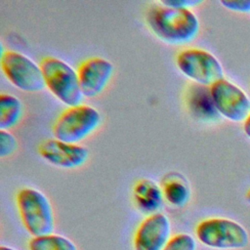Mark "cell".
<instances>
[{
	"label": "cell",
	"mask_w": 250,
	"mask_h": 250,
	"mask_svg": "<svg viewBox=\"0 0 250 250\" xmlns=\"http://www.w3.org/2000/svg\"><path fill=\"white\" fill-rule=\"evenodd\" d=\"M146 22L158 39L170 45L188 44L200 30L199 20L192 10L170 7L161 1L147 8Z\"/></svg>",
	"instance_id": "cell-1"
},
{
	"label": "cell",
	"mask_w": 250,
	"mask_h": 250,
	"mask_svg": "<svg viewBox=\"0 0 250 250\" xmlns=\"http://www.w3.org/2000/svg\"><path fill=\"white\" fill-rule=\"evenodd\" d=\"M16 204L21 223L32 237L54 232V209L42 191L28 187L22 188L16 195Z\"/></svg>",
	"instance_id": "cell-2"
},
{
	"label": "cell",
	"mask_w": 250,
	"mask_h": 250,
	"mask_svg": "<svg viewBox=\"0 0 250 250\" xmlns=\"http://www.w3.org/2000/svg\"><path fill=\"white\" fill-rule=\"evenodd\" d=\"M45 87L67 107L81 104L84 97L81 92L77 69L65 61L47 56L40 62Z\"/></svg>",
	"instance_id": "cell-3"
},
{
	"label": "cell",
	"mask_w": 250,
	"mask_h": 250,
	"mask_svg": "<svg viewBox=\"0 0 250 250\" xmlns=\"http://www.w3.org/2000/svg\"><path fill=\"white\" fill-rule=\"evenodd\" d=\"M195 236L204 246L218 250L243 249L249 243L248 232L242 225L221 217L200 221L195 227Z\"/></svg>",
	"instance_id": "cell-4"
},
{
	"label": "cell",
	"mask_w": 250,
	"mask_h": 250,
	"mask_svg": "<svg viewBox=\"0 0 250 250\" xmlns=\"http://www.w3.org/2000/svg\"><path fill=\"white\" fill-rule=\"evenodd\" d=\"M102 115L89 104H78L64 109L56 119L52 132L55 139L79 144L91 136L100 127Z\"/></svg>",
	"instance_id": "cell-5"
},
{
	"label": "cell",
	"mask_w": 250,
	"mask_h": 250,
	"mask_svg": "<svg viewBox=\"0 0 250 250\" xmlns=\"http://www.w3.org/2000/svg\"><path fill=\"white\" fill-rule=\"evenodd\" d=\"M0 66L7 80L22 92L38 93L46 88L40 63L21 52L4 51L1 46Z\"/></svg>",
	"instance_id": "cell-6"
},
{
	"label": "cell",
	"mask_w": 250,
	"mask_h": 250,
	"mask_svg": "<svg viewBox=\"0 0 250 250\" xmlns=\"http://www.w3.org/2000/svg\"><path fill=\"white\" fill-rule=\"evenodd\" d=\"M176 65L180 72L194 84L211 87L225 78L220 61L209 51L200 48H187L176 56Z\"/></svg>",
	"instance_id": "cell-7"
},
{
	"label": "cell",
	"mask_w": 250,
	"mask_h": 250,
	"mask_svg": "<svg viewBox=\"0 0 250 250\" xmlns=\"http://www.w3.org/2000/svg\"><path fill=\"white\" fill-rule=\"evenodd\" d=\"M215 107L221 117L243 122L250 114V99L236 84L223 78L210 87Z\"/></svg>",
	"instance_id": "cell-8"
},
{
	"label": "cell",
	"mask_w": 250,
	"mask_h": 250,
	"mask_svg": "<svg viewBox=\"0 0 250 250\" xmlns=\"http://www.w3.org/2000/svg\"><path fill=\"white\" fill-rule=\"evenodd\" d=\"M172 237L170 219L158 212L146 216L138 226L133 239L134 250H163Z\"/></svg>",
	"instance_id": "cell-9"
},
{
	"label": "cell",
	"mask_w": 250,
	"mask_h": 250,
	"mask_svg": "<svg viewBox=\"0 0 250 250\" xmlns=\"http://www.w3.org/2000/svg\"><path fill=\"white\" fill-rule=\"evenodd\" d=\"M39 155L48 163L62 169H76L89 159V150L80 144L47 139L38 146Z\"/></svg>",
	"instance_id": "cell-10"
},
{
	"label": "cell",
	"mask_w": 250,
	"mask_h": 250,
	"mask_svg": "<svg viewBox=\"0 0 250 250\" xmlns=\"http://www.w3.org/2000/svg\"><path fill=\"white\" fill-rule=\"evenodd\" d=\"M113 71L112 62L104 58L92 57L84 60L77 68L83 97L92 99L101 95L110 82Z\"/></svg>",
	"instance_id": "cell-11"
},
{
	"label": "cell",
	"mask_w": 250,
	"mask_h": 250,
	"mask_svg": "<svg viewBox=\"0 0 250 250\" xmlns=\"http://www.w3.org/2000/svg\"><path fill=\"white\" fill-rule=\"evenodd\" d=\"M186 105L188 113L197 121L212 123L221 117L215 107L210 87L194 83L190 85L186 94Z\"/></svg>",
	"instance_id": "cell-12"
},
{
	"label": "cell",
	"mask_w": 250,
	"mask_h": 250,
	"mask_svg": "<svg viewBox=\"0 0 250 250\" xmlns=\"http://www.w3.org/2000/svg\"><path fill=\"white\" fill-rule=\"evenodd\" d=\"M133 200L137 209L146 215L158 213L164 203L161 187L150 179H140L133 187Z\"/></svg>",
	"instance_id": "cell-13"
},
{
	"label": "cell",
	"mask_w": 250,
	"mask_h": 250,
	"mask_svg": "<svg viewBox=\"0 0 250 250\" xmlns=\"http://www.w3.org/2000/svg\"><path fill=\"white\" fill-rule=\"evenodd\" d=\"M165 202L176 208H183L191 198V189L187 178L179 172L167 173L160 185Z\"/></svg>",
	"instance_id": "cell-14"
},
{
	"label": "cell",
	"mask_w": 250,
	"mask_h": 250,
	"mask_svg": "<svg viewBox=\"0 0 250 250\" xmlns=\"http://www.w3.org/2000/svg\"><path fill=\"white\" fill-rule=\"evenodd\" d=\"M23 115L22 102L15 95H0V130H10L17 126Z\"/></svg>",
	"instance_id": "cell-15"
},
{
	"label": "cell",
	"mask_w": 250,
	"mask_h": 250,
	"mask_svg": "<svg viewBox=\"0 0 250 250\" xmlns=\"http://www.w3.org/2000/svg\"><path fill=\"white\" fill-rule=\"evenodd\" d=\"M27 247L28 250H78V247L72 240L54 232L32 237L28 241Z\"/></svg>",
	"instance_id": "cell-16"
},
{
	"label": "cell",
	"mask_w": 250,
	"mask_h": 250,
	"mask_svg": "<svg viewBox=\"0 0 250 250\" xmlns=\"http://www.w3.org/2000/svg\"><path fill=\"white\" fill-rule=\"evenodd\" d=\"M163 250H196V241L188 233H178L171 237Z\"/></svg>",
	"instance_id": "cell-17"
},
{
	"label": "cell",
	"mask_w": 250,
	"mask_h": 250,
	"mask_svg": "<svg viewBox=\"0 0 250 250\" xmlns=\"http://www.w3.org/2000/svg\"><path fill=\"white\" fill-rule=\"evenodd\" d=\"M18 146V140L10 131L0 130V156L2 158L12 155Z\"/></svg>",
	"instance_id": "cell-18"
},
{
	"label": "cell",
	"mask_w": 250,
	"mask_h": 250,
	"mask_svg": "<svg viewBox=\"0 0 250 250\" xmlns=\"http://www.w3.org/2000/svg\"><path fill=\"white\" fill-rule=\"evenodd\" d=\"M220 4L232 12L250 13V0H222Z\"/></svg>",
	"instance_id": "cell-19"
},
{
	"label": "cell",
	"mask_w": 250,
	"mask_h": 250,
	"mask_svg": "<svg viewBox=\"0 0 250 250\" xmlns=\"http://www.w3.org/2000/svg\"><path fill=\"white\" fill-rule=\"evenodd\" d=\"M161 2L170 7L189 10L202 3L201 0H162Z\"/></svg>",
	"instance_id": "cell-20"
},
{
	"label": "cell",
	"mask_w": 250,
	"mask_h": 250,
	"mask_svg": "<svg viewBox=\"0 0 250 250\" xmlns=\"http://www.w3.org/2000/svg\"><path fill=\"white\" fill-rule=\"evenodd\" d=\"M243 132L247 138L250 139V114L243 121Z\"/></svg>",
	"instance_id": "cell-21"
},
{
	"label": "cell",
	"mask_w": 250,
	"mask_h": 250,
	"mask_svg": "<svg viewBox=\"0 0 250 250\" xmlns=\"http://www.w3.org/2000/svg\"><path fill=\"white\" fill-rule=\"evenodd\" d=\"M0 250H17L15 248H12L10 246H5V245H1L0 246Z\"/></svg>",
	"instance_id": "cell-22"
},
{
	"label": "cell",
	"mask_w": 250,
	"mask_h": 250,
	"mask_svg": "<svg viewBox=\"0 0 250 250\" xmlns=\"http://www.w3.org/2000/svg\"><path fill=\"white\" fill-rule=\"evenodd\" d=\"M245 199L247 200V202L250 204V188L247 190V192L245 193Z\"/></svg>",
	"instance_id": "cell-23"
}]
</instances>
